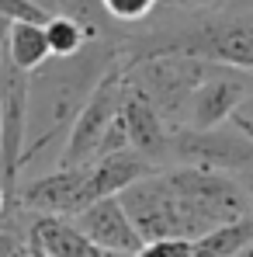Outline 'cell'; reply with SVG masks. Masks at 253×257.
I'll use <instances>...</instances> for the list:
<instances>
[{
  "label": "cell",
  "instance_id": "e0dca14e",
  "mask_svg": "<svg viewBox=\"0 0 253 257\" xmlns=\"http://www.w3.org/2000/svg\"><path fill=\"white\" fill-rule=\"evenodd\" d=\"M0 21L18 25V21H32V25H45L49 14H42L32 0H0Z\"/></svg>",
  "mask_w": 253,
  "mask_h": 257
},
{
  "label": "cell",
  "instance_id": "9c48e42d",
  "mask_svg": "<svg viewBox=\"0 0 253 257\" xmlns=\"http://www.w3.org/2000/svg\"><path fill=\"white\" fill-rule=\"evenodd\" d=\"M253 97V77L211 63L208 77L198 84L191 108H187V128H215L232 122V115L243 111V104Z\"/></svg>",
  "mask_w": 253,
  "mask_h": 257
},
{
  "label": "cell",
  "instance_id": "2e32d148",
  "mask_svg": "<svg viewBox=\"0 0 253 257\" xmlns=\"http://www.w3.org/2000/svg\"><path fill=\"white\" fill-rule=\"evenodd\" d=\"M101 7L108 21L118 28V35H125L153 21V14L160 11V0H101Z\"/></svg>",
  "mask_w": 253,
  "mask_h": 257
},
{
  "label": "cell",
  "instance_id": "cb8c5ba5",
  "mask_svg": "<svg viewBox=\"0 0 253 257\" xmlns=\"http://www.w3.org/2000/svg\"><path fill=\"white\" fill-rule=\"evenodd\" d=\"M0 52H4V49H0Z\"/></svg>",
  "mask_w": 253,
  "mask_h": 257
},
{
  "label": "cell",
  "instance_id": "3957f363",
  "mask_svg": "<svg viewBox=\"0 0 253 257\" xmlns=\"http://www.w3.org/2000/svg\"><path fill=\"white\" fill-rule=\"evenodd\" d=\"M167 171L170 188L177 191L187 222L194 229V240L205 236L215 226L236 222L253 215L250 195L243 188L239 177L232 174H218V171H198V167H163Z\"/></svg>",
  "mask_w": 253,
  "mask_h": 257
},
{
  "label": "cell",
  "instance_id": "ac0fdd59",
  "mask_svg": "<svg viewBox=\"0 0 253 257\" xmlns=\"http://www.w3.org/2000/svg\"><path fill=\"white\" fill-rule=\"evenodd\" d=\"M135 257H191V240H153Z\"/></svg>",
  "mask_w": 253,
  "mask_h": 257
},
{
  "label": "cell",
  "instance_id": "9a60e30c",
  "mask_svg": "<svg viewBox=\"0 0 253 257\" xmlns=\"http://www.w3.org/2000/svg\"><path fill=\"white\" fill-rule=\"evenodd\" d=\"M45 42H49L52 59H70V56L84 52L94 39H90V32H87L84 25H77V21L56 14V18L45 21Z\"/></svg>",
  "mask_w": 253,
  "mask_h": 257
},
{
  "label": "cell",
  "instance_id": "30bf717a",
  "mask_svg": "<svg viewBox=\"0 0 253 257\" xmlns=\"http://www.w3.org/2000/svg\"><path fill=\"white\" fill-rule=\"evenodd\" d=\"M128 73V70H125ZM122 122L128 128V146L146 157L153 167H167V153H170V132L167 122L160 118V111L149 104V97L139 90L135 84H128L125 77V94H122Z\"/></svg>",
  "mask_w": 253,
  "mask_h": 257
},
{
  "label": "cell",
  "instance_id": "603a6c76",
  "mask_svg": "<svg viewBox=\"0 0 253 257\" xmlns=\"http://www.w3.org/2000/svg\"><path fill=\"white\" fill-rule=\"evenodd\" d=\"M4 209H7V198H4V188H0V215H4Z\"/></svg>",
  "mask_w": 253,
  "mask_h": 257
},
{
  "label": "cell",
  "instance_id": "7a4b0ae2",
  "mask_svg": "<svg viewBox=\"0 0 253 257\" xmlns=\"http://www.w3.org/2000/svg\"><path fill=\"white\" fill-rule=\"evenodd\" d=\"M128 63L146 56H194L253 77V0H218L198 14H153L149 25L118 35Z\"/></svg>",
  "mask_w": 253,
  "mask_h": 257
},
{
  "label": "cell",
  "instance_id": "52a82bcc",
  "mask_svg": "<svg viewBox=\"0 0 253 257\" xmlns=\"http://www.w3.org/2000/svg\"><path fill=\"white\" fill-rule=\"evenodd\" d=\"M125 70H128V56H122L104 80L94 87L90 101L84 104V111L77 115V122L70 128L63 153H59V167H87L97 160L101 139L111 128V122L122 115V94H125Z\"/></svg>",
  "mask_w": 253,
  "mask_h": 257
},
{
  "label": "cell",
  "instance_id": "4fadbf2b",
  "mask_svg": "<svg viewBox=\"0 0 253 257\" xmlns=\"http://www.w3.org/2000/svg\"><path fill=\"white\" fill-rule=\"evenodd\" d=\"M4 59L21 70V73H39L45 63L52 59L49 42H45V25H32V21H18L7 28V39H4Z\"/></svg>",
  "mask_w": 253,
  "mask_h": 257
},
{
  "label": "cell",
  "instance_id": "d6986e66",
  "mask_svg": "<svg viewBox=\"0 0 253 257\" xmlns=\"http://www.w3.org/2000/svg\"><path fill=\"white\" fill-rule=\"evenodd\" d=\"M218 0H160V11L156 14H198V11H208Z\"/></svg>",
  "mask_w": 253,
  "mask_h": 257
},
{
  "label": "cell",
  "instance_id": "7402d4cb",
  "mask_svg": "<svg viewBox=\"0 0 253 257\" xmlns=\"http://www.w3.org/2000/svg\"><path fill=\"white\" fill-rule=\"evenodd\" d=\"M232 257H253V243L246 247V250H239V254H232Z\"/></svg>",
  "mask_w": 253,
  "mask_h": 257
},
{
  "label": "cell",
  "instance_id": "8fae6325",
  "mask_svg": "<svg viewBox=\"0 0 253 257\" xmlns=\"http://www.w3.org/2000/svg\"><path fill=\"white\" fill-rule=\"evenodd\" d=\"M70 222L84 233L94 247L111 250V254L135 257L142 247H146V243H142V236L135 233L132 219L125 215V209H122V202H118V198H101V202L87 205L84 212L77 215V219H70Z\"/></svg>",
  "mask_w": 253,
  "mask_h": 257
},
{
  "label": "cell",
  "instance_id": "277c9868",
  "mask_svg": "<svg viewBox=\"0 0 253 257\" xmlns=\"http://www.w3.org/2000/svg\"><path fill=\"white\" fill-rule=\"evenodd\" d=\"M211 63L194 59V56H146L128 63V84H135L149 104L160 111L170 132L187 128V108L198 84L208 77Z\"/></svg>",
  "mask_w": 253,
  "mask_h": 257
},
{
  "label": "cell",
  "instance_id": "44dd1931",
  "mask_svg": "<svg viewBox=\"0 0 253 257\" xmlns=\"http://www.w3.org/2000/svg\"><path fill=\"white\" fill-rule=\"evenodd\" d=\"M7 28H11V25H7V21H0V49H4V39H7Z\"/></svg>",
  "mask_w": 253,
  "mask_h": 257
},
{
  "label": "cell",
  "instance_id": "ffe728a7",
  "mask_svg": "<svg viewBox=\"0 0 253 257\" xmlns=\"http://www.w3.org/2000/svg\"><path fill=\"white\" fill-rule=\"evenodd\" d=\"M232 122H236V125H239V128H243V132H246V136L253 139V122H250V118H243V115H232Z\"/></svg>",
  "mask_w": 253,
  "mask_h": 257
},
{
  "label": "cell",
  "instance_id": "7c38bea8",
  "mask_svg": "<svg viewBox=\"0 0 253 257\" xmlns=\"http://www.w3.org/2000/svg\"><path fill=\"white\" fill-rule=\"evenodd\" d=\"M32 243L45 257H128L94 247L70 219H35L32 215Z\"/></svg>",
  "mask_w": 253,
  "mask_h": 257
},
{
  "label": "cell",
  "instance_id": "6da1fadb",
  "mask_svg": "<svg viewBox=\"0 0 253 257\" xmlns=\"http://www.w3.org/2000/svg\"><path fill=\"white\" fill-rule=\"evenodd\" d=\"M122 56L125 52L118 39H94L84 52L70 59H49L39 73L28 77V139H25L21 174L45 157H56L59 167L63 143L77 115L90 101L94 87L104 80V73Z\"/></svg>",
  "mask_w": 253,
  "mask_h": 257
},
{
  "label": "cell",
  "instance_id": "ba28073f",
  "mask_svg": "<svg viewBox=\"0 0 253 257\" xmlns=\"http://www.w3.org/2000/svg\"><path fill=\"white\" fill-rule=\"evenodd\" d=\"M18 209L35 219H77L94 205L90 164L87 167H52L18 188Z\"/></svg>",
  "mask_w": 253,
  "mask_h": 257
},
{
  "label": "cell",
  "instance_id": "5bb4252c",
  "mask_svg": "<svg viewBox=\"0 0 253 257\" xmlns=\"http://www.w3.org/2000/svg\"><path fill=\"white\" fill-rule=\"evenodd\" d=\"M253 243V215L215 226L205 236L191 240V257H232Z\"/></svg>",
  "mask_w": 253,
  "mask_h": 257
},
{
  "label": "cell",
  "instance_id": "8992f818",
  "mask_svg": "<svg viewBox=\"0 0 253 257\" xmlns=\"http://www.w3.org/2000/svg\"><path fill=\"white\" fill-rule=\"evenodd\" d=\"M125 215L132 219L135 233L142 236V243L153 240H194V229L187 222V212L177 198V191L170 188L167 171H153L149 177L135 181L118 195Z\"/></svg>",
  "mask_w": 253,
  "mask_h": 257
},
{
  "label": "cell",
  "instance_id": "5b68a950",
  "mask_svg": "<svg viewBox=\"0 0 253 257\" xmlns=\"http://www.w3.org/2000/svg\"><path fill=\"white\" fill-rule=\"evenodd\" d=\"M167 167H198L243 177L253 171V139L236 122L215 128H180L170 136Z\"/></svg>",
  "mask_w": 253,
  "mask_h": 257
}]
</instances>
